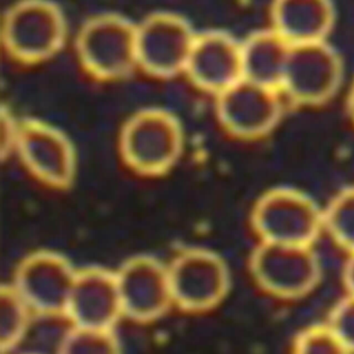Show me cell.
Instances as JSON below:
<instances>
[{"instance_id": "obj_8", "label": "cell", "mask_w": 354, "mask_h": 354, "mask_svg": "<svg viewBox=\"0 0 354 354\" xmlns=\"http://www.w3.org/2000/svg\"><path fill=\"white\" fill-rule=\"evenodd\" d=\"M196 34L189 21L179 14H149L136 30L138 69L159 80L184 75Z\"/></svg>"}, {"instance_id": "obj_17", "label": "cell", "mask_w": 354, "mask_h": 354, "mask_svg": "<svg viewBox=\"0 0 354 354\" xmlns=\"http://www.w3.org/2000/svg\"><path fill=\"white\" fill-rule=\"evenodd\" d=\"M347 111L348 113H349L350 119L354 123V82H352L349 92H348Z\"/></svg>"}, {"instance_id": "obj_7", "label": "cell", "mask_w": 354, "mask_h": 354, "mask_svg": "<svg viewBox=\"0 0 354 354\" xmlns=\"http://www.w3.org/2000/svg\"><path fill=\"white\" fill-rule=\"evenodd\" d=\"M221 125L235 138H264L281 122L285 96L275 86L243 77L214 97Z\"/></svg>"}, {"instance_id": "obj_3", "label": "cell", "mask_w": 354, "mask_h": 354, "mask_svg": "<svg viewBox=\"0 0 354 354\" xmlns=\"http://www.w3.org/2000/svg\"><path fill=\"white\" fill-rule=\"evenodd\" d=\"M252 230L260 241L313 245L320 235L323 210L308 194L279 186L261 194L252 208Z\"/></svg>"}, {"instance_id": "obj_4", "label": "cell", "mask_w": 354, "mask_h": 354, "mask_svg": "<svg viewBox=\"0 0 354 354\" xmlns=\"http://www.w3.org/2000/svg\"><path fill=\"white\" fill-rule=\"evenodd\" d=\"M250 273L262 291L279 299H299L320 281V259L312 245L260 241L250 257Z\"/></svg>"}, {"instance_id": "obj_11", "label": "cell", "mask_w": 354, "mask_h": 354, "mask_svg": "<svg viewBox=\"0 0 354 354\" xmlns=\"http://www.w3.org/2000/svg\"><path fill=\"white\" fill-rule=\"evenodd\" d=\"M337 21L333 0H272L270 28L290 44L326 41Z\"/></svg>"}, {"instance_id": "obj_16", "label": "cell", "mask_w": 354, "mask_h": 354, "mask_svg": "<svg viewBox=\"0 0 354 354\" xmlns=\"http://www.w3.org/2000/svg\"><path fill=\"white\" fill-rule=\"evenodd\" d=\"M343 283L347 294L354 296V252L349 254L344 265Z\"/></svg>"}, {"instance_id": "obj_9", "label": "cell", "mask_w": 354, "mask_h": 354, "mask_svg": "<svg viewBox=\"0 0 354 354\" xmlns=\"http://www.w3.org/2000/svg\"><path fill=\"white\" fill-rule=\"evenodd\" d=\"M184 75L198 90L221 94L244 77L241 41L225 30L198 32Z\"/></svg>"}, {"instance_id": "obj_15", "label": "cell", "mask_w": 354, "mask_h": 354, "mask_svg": "<svg viewBox=\"0 0 354 354\" xmlns=\"http://www.w3.org/2000/svg\"><path fill=\"white\" fill-rule=\"evenodd\" d=\"M327 324L337 335L346 353H354V296L347 294L335 304Z\"/></svg>"}, {"instance_id": "obj_2", "label": "cell", "mask_w": 354, "mask_h": 354, "mask_svg": "<svg viewBox=\"0 0 354 354\" xmlns=\"http://www.w3.org/2000/svg\"><path fill=\"white\" fill-rule=\"evenodd\" d=\"M138 24L118 13H101L78 30L75 51L82 69L100 82H118L138 69Z\"/></svg>"}, {"instance_id": "obj_14", "label": "cell", "mask_w": 354, "mask_h": 354, "mask_svg": "<svg viewBox=\"0 0 354 354\" xmlns=\"http://www.w3.org/2000/svg\"><path fill=\"white\" fill-rule=\"evenodd\" d=\"M292 350L296 354H347L327 323L299 331L294 337Z\"/></svg>"}, {"instance_id": "obj_10", "label": "cell", "mask_w": 354, "mask_h": 354, "mask_svg": "<svg viewBox=\"0 0 354 354\" xmlns=\"http://www.w3.org/2000/svg\"><path fill=\"white\" fill-rule=\"evenodd\" d=\"M18 150L26 167L43 181L55 186L71 182L75 169L73 149L59 130L26 120L18 126Z\"/></svg>"}, {"instance_id": "obj_5", "label": "cell", "mask_w": 354, "mask_h": 354, "mask_svg": "<svg viewBox=\"0 0 354 354\" xmlns=\"http://www.w3.org/2000/svg\"><path fill=\"white\" fill-rule=\"evenodd\" d=\"M344 73L343 59L328 41L292 45L279 90L291 102L317 106L337 94Z\"/></svg>"}, {"instance_id": "obj_12", "label": "cell", "mask_w": 354, "mask_h": 354, "mask_svg": "<svg viewBox=\"0 0 354 354\" xmlns=\"http://www.w3.org/2000/svg\"><path fill=\"white\" fill-rule=\"evenodd\" d=\"M241 44L244 77L279 88L292 44L272 28L252 32Z\"/></svg>"}, {"instance_id": "obj_1", "label": "cell", "mask_w": 354, "mask_h": 354, "mask_svg": "<svg viewBox=\"0 0 354 354\" xmlns=\"http://www.w3.org/2000/svg\"><path fill=\"white\" fill-rule=\"evenodd\" d=\"M68 36L65 14L53 0H17L1 22V43L24 65L45 63L61 53Z\"/></svg>"}, {"instance_id": "obj_6", "label": "cell", "mask_w": 354, "mask_h": 354, "mask_svg": "<svg viewBox=\"0 0 354 354\" xmlns=\"http://www.w3.org/2000/svg\"><path fill=\"white\" fill-rule=\"evenodd\" d=\"M182 129L177 118L158 107L134 113L123 129L122 153L142 174L159 175L173 167L181 153Z\"/></svg>"}, {"instance_id": "obj_13", "label": "cell", "mask_w": 354, "mask_h": 354, "mask_svg": "<svg viewBox=\"0 0 354 354\" xmlns=\"http://www.w3.org/2000/svg\"><path fill=\"white\" fill-rule=\"evenodd\" d=\"M323 225L333 241L354 252V186L341 190L323 210Z\"/></svg>"}]
</instances>
